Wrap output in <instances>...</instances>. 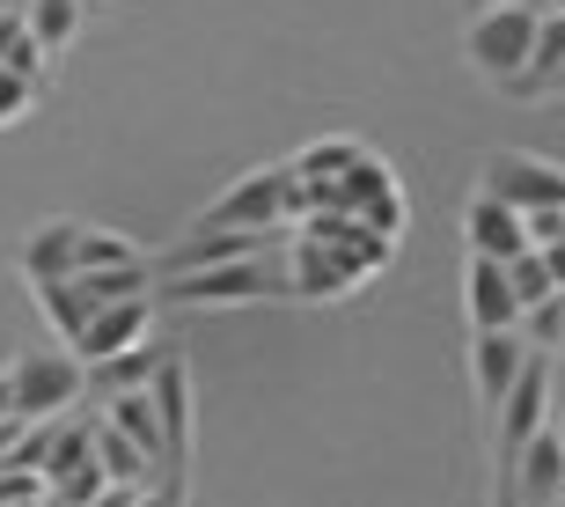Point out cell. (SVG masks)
Masks as SVG:
<instances>
[{"mask_svg":"<svg viewBox=\"0 0 565 507\" xmlns=\"http://www.w3.org/2000/svg\"><path fill=\"white\" fill-rule=\"evenodd\" d=\"M484 420H492V448H500V464H507V456H514V448L529 442V434H536V426L551 420V360H544V346H536V353L522 360L514 390H507V398L492 404Z\"/></svg>","mask_w":565,"mask_h":507,"instance_id":"52a82bcc","label":"cell"},{"mask_svg":"<svg viewBox=\"0 0 565 507\" xmlns=\"http://www.w3.org/2000/svg\"><path fill=\"white\" fill-rule=\"evenodd\" d=\"M147 398H154V420H162V456H154V500H184L191 486V376L184 360H154V382H147Z\"/></svg>","mask_w":565,"mask_h":507,"instance_id":"3957f363","label":"cell"},{"mask_svg":"<svg viewBox=\"0 0 565 507\" xmlns=\"http://www.w3.org/2000/svg\"><path fill=\"white\" fill-rule=\"evenodd\" d=\"M38 88L30 74H15V66H0V126H15V118H30V104H38Z\"/></svg>","mask_w":565,"mask_h":507,"instance_id":"44dd1931","label":"cell"},{"mask_svg":"<svg viewBox=\"0 0 565 507\" xmlns=\"http://www.w3.org/2000/svg\"><path fill=\"white\" fill-rule=\"evenodd\" d=\"M536 8H565V0H536Z\"/></svg>","mask_w":565,"mask_h":507,"instance_id":"4316f807","label":"cell"},{"mask_svg":"<svg viewBox=\"0 0 565 507\" xmlns=\"http://www.w3.org/2000/svg\"><path fill=\"white\" fill-rule=\"evenodd\" d=\"M287 279H294V302H345L360 287L331 235L301 229V221H294V235H287Z\"/></svg>","mask_w":565,"mask_h":507,"instance_id":"30bf717a","label":"cell"},{"mask_svg":"<svg viewBox=\"0 0 565 507\" xmlns=\"http://www.w3.org/2000/svg\"><path fill=\"white\" fill-rule=\"evenodd\" d=\"M551 426H558V442H565V412H558V420H551Z\"/></svg>","mask_w":565,"mask_h":507,"instance_id":"484cf974","label":"cell"},{"mask_svg":"<svg viewBox=\"0 0 565 507\" xmlns=\"http://www.w3.org/2000/svg\"><path fill=\"white\" fill-rule=\"evenodd\" d=\"M551 96H565V66H558V82H551Z\"/></svg>","mask_w":565,"mask_h":507,"instance_id":"cb8c5ba5","label":"cell"},{"mask_svg":"<svg viewBox=\"0 0 565 507\" xmlns=\"http://www.w3.org/2000/svg\"><path fill=\"white\" fill-rule=\"evenodd\" d=\"M536 0H500V8H470V30H462V60L478 66L484 82L500 88L529 66V44H536Z\"/></svg>","mask_w":565,"mask_h":507,"instance_id":"7a4b0ae2","label":"cell"},{"mask_svg":"<svg viewBox=\"0 0 565 507\" xmlns=\"http://www.w3.org/2000/svg\"><path fill=\"white\" fill-rule=\"evenodd\" d=\"M478 191L507 199L514 213L565 207V162H544V155H529V148H492L478 169Z\"/></svg>","mask_w":565,"mask_h":507,"instance_id":"5b68a950","label":"cell"},{"mask_svg":"<svg viewBox=\"0 0 565 507\" xmlns=\"http://www.w3.org/2000/svg\"><path fill=\"white\" fill-rule=\"evenodd\" d=\"M0 66H15V74H30V82H44V74H52V60H44V44L30 38L22 8H0Z\"/></svg>","mask_w":565,"mask_h":507,"instance_id":"d6986e66","label":"cell"},{"mask_svg":"<svg viewBox=\"0 0 565 507\" xmlns=\"http://www.w3.org/2000/svg\"><path fill=\"white\" fill-rule=\"evenodd\" d=\"M8 412H15V398H8V368H0V420H8Z\"/></svg>","mask_w":565,"mask_h":507,"instance_id":"7402d4cb","label":"cell"},{"mask_svg":"<svg viewBox=\"0 0 565 507\" xmlns=\"http://www.w3.org/2000/svg\"><path fill=\"white\" fill-rule=\"evenodd\" d=\"M126 257H140L118 229H88L82 221V243H74V273H88V265H126Z\"/></svg>","mask_w":565,"mask_h":507,"instance_id":"ffe728a7","label":"cell"},{"mask_svg":"<svg viewBox=\"0 0 565 507\" xmlns=\"http://www.w3.org/2000/svg\"><path fill=\"white\" fill-rule=\"evenodd\" d=\"M0 8H22V0H0Z\"/></svg>","mask_w":565,"mask_h":507,"instance_id":"f1b7e54d","label":"cell"},{"mask_svg":"<svg viewBox=\"0 0 565 507\" xmlns=\"http://www.w3.org/2000/svg\"><path fill=\"white\" fill-rule=\"evenodd\" d=\"M500 500H514V507L565 500V442H558V426H551V420L500 464Z\"/></svg>","mask_w":565,"mask_h":507,"instance_id":"8992f818","label":"cell"},{"mask_svg":"<svg viewBox=\"0 0 565 507\" xmlns=\"http://www.w3.org/2000/svg\"><path fill=\"white\" fill-rule=\"evenodd\" d=\"M536 353L529 346L522 324H492V331H470V390H478V404L492 412V404L514 390V376H522V360Z\"/></svg>","mask_w":565,"mask_h":507,"instance_id":"8fae6325","label":"cell"},{"mask_svg":"<svg viewBox=\"0 0 565 507\" xmlns=\"http://www.w3.org/2000/svg\"><path fill=\"white\" fill-rule=\"evenodd\" d=\"M294 235V229H287ZM154 302H184V309H235V302H294L287 279V243L273 251H243L221 257V265H199V273H162L154 279Z\"/></svg>","mask_w":565,"mask_h":507,"instance_id":"6da1fadb","label":"cell"},{"mask_svg":"<svg viewBox=\"0 0 565 507\" xmlns=\"http://www.w3.org/2000/svg\"><path fill=\"white\" fill-rule=\"evenodd\" d=\"M154 346H126V353H110V360H96V368H88V390H147V382H154Z\"/></svg>","mask_w":565,"mask_h":507,"instance_id":"ac0fdd59","label":"cell"},{"mask_svg":"<svg viewBox=\"0 0 565 507\" xmlns=\"http://www.w3.org/2000/svg\"><path fill=\"white\" fill-rule=\"evenodd\" d=\"M30 295H38V317L52 324V338H60V346H74V338H82V324L96 317V295H88L74 273H60V279H30Z\"/></svg>","mask_w":565,"mask_h":507,"instance_id":"2e32d148","label":"cell"},{"mask_svg":"<svg viewBox=\"0 0 565 507\" xmlns=\"http://www.w3.org/2000/svg\"><path fill=\"white\" fill-rule=\"evenodd\" d=\"M462 8H500V0H462Z\"/></svg>","mask_w":565,"mask_h":507,"instance_id":"d4e9b609","label":"cell"},{"mask_svg":"<svg viewBox=\"0 0 565 507\" xmlns=\"http://www.w3.org/2000/svg\"><path fill=\"white\" fill-rule=\"evenodd\" d=\"M462 243H470V251L478 257H514V251H529V221L514 207H507V199H492V191H478V199H470V207H462Z\"/></svg>","mask_w":565,"mask_h":507,"instance_id":"4fadbf2b","label":"cell"},{"mask_svg":"<svg viewBox=\"0 0 565 507\" xmlns=\"http://www.w3.org/2000/svg\"><path fill=\"white\" fill-rule=\"evenodd\" d=\"M88 390V368L74 353H15L8 368V398H15V420H52V412H74V398Z\"/></svg>","mask_w":565,"mask_h":507,"instance_id":"277c9868","label":"cell"},{"mask_svg":"<svg viewBox=\"0 0 565 507\" xmlns=\"http://www.w3.org/2000/svg\"><path fill=\"white\" fill-rule=\"evenodd\" d=\"M462 317L470 331H492V324H522V295H514V279H507L500 257H478L462 265Z\"/></svg>","mask_w":565,"mask_h":507,"instance_id":"7c38bea8","label":"cell"},{"mask_svg":"<svg viewBox=\"0 0 565 507\" xmlns=\"http://www.w3.org/2000/svg\"><path fill=\"white\" fill-rule=\"evenodd\" d=\"M147 331H154V287H147V295H118V302H96V317L82 324V338H74L66 353L82 360V368H96V360L126 353V346H147Z\"/></svg>","mask_w":565,"mask_h":507,"instance_id":"ba28073f","label":"cell"},{"mask_svg":"<svg viewBox=\"0 0 565 507\" xmlns=\"http://www.w3.org/2000/svg\"><path fill=\"white\" fill-rule=\"evenodd\" d=\"M558 66H565V8H544V15H536V44H529V66L514 74V82H500V96L544 104L551 82H558Z\"/></svg>","mask_w":565,"mask_h":507,"instance_id":"5bb4252c","label":"cell"},{"mask_svg":"<svg viewBox=\"0 0 565 507\" xmlns=\"http://www.w3.org/2000/svg\"><path fill=\"white\" fill-rule=\"evenodd\" d=\"M74 243H82V221H38V229L15 243V273L22 279H60V273H74Z\"/></svg>","mask_w":565,"mask_h":507,"instance_id":"9a60e30c","label":"cell"},{"mask_svg":"<svg viewBox=\"0 0 565 507\" xmlns=\"http://www.w3.org/2000/svg\"><path fill=\"white\" fill-rule=\"evenodd\" d=\"M82 8H104V0H82Z\"/></svg>","mask_w":565,"mask_h":507,"instance_id":"83f0119b","label":"cell"},{"mask_svg":"<svg viewBox=\"0 0 565 507\" xmlns=\"http://www.w3.org/2000/svg\"><path fill=\"white\" fill-rule=\"evenodd\" d=\"M338 213H360L367 229L404 235V191H397V169L382 162L375 148H360V162L338 177Z\"/></svg>","mask_w":565,"mask_h":507,"instance_id":"9c48e42d","label":"cell"},{"mask_svg":"<svg viewBox=\"0 0 565 507\" xmlns=\"http://www.w3.org/2000/svg\"><path fill=\"white\" fill-rule=\"evenodd\" d=\"M82 0H22V22H30V38L44 44V60H60V52H74V38H82Z\"/></svg>","mask_w":565,"mask_h":507,"instance_id":"e0dca14e","label":"cell"},{"mask_svg":"<svg viewBox=\"0 0 565 507\" xmlns=\"http://www.w3.org/2000/svg\"><path fill=\"white\" fill-rule=\"evenodd\" d=\"M558 346H565V287H558Z\"/></svg>","mask_w":565,"mask_h":507,"instance_id":"603a6c76","label":"cell"}]
</instances>
